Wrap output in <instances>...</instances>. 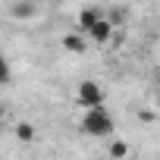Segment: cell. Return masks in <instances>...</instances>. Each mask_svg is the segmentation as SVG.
Here are the masks:
<instances>
[{"label":"cell","mask_w":160,"mask_h":160,"mask_svg":"<svg viewBox=\"0 0 160 160\" xmlns=\"http://www.w3.org/2000/svg\"><path fill=\"white\" fill-rule=\"evenodd\" d=\"M10 78H13V66H10V63H3V69H0V82L10 85Z\"/></svg>","instance_id":"cell-10"},{"label":"cell","mask_w":160,"mask_h":160,"mask_svg":"<svg viewBox=\"0 0 160 160\" xmlns=\"http://www.w3.org/2000/svg\"><path fill=\"white\" fill-rule=\"evenodd\" d=\"M107 19H110L113 25H119V22L126 19V13H122V10H107Z\"/></svg>","instance_id":"cell-9"},{"label":"cell","mask_w":160,"mask_h":160,"mask_svg":"<svg viewBox=\"0 0 160 160\" xmlns=\"http://www.w3.org/2000/svg\"><path fill=\"white\" fill-rule=\"evenodd\" d=\"M38 10V3H32V0H13L10 3V16L13 19H32Z\"/></svg>","instance_id":"cell-6"},{"label":"cell","mask_w":160,"mask_h":160,"mask_svg":"<svg viewBox=\"0 0 160 160\" xmlns=\"http://www.w3.org/2000/svg\"><path fill=\"white\" fill-rule=\"evenodd\" d=\"M104 16H107V10H101V7H82V10H78V32L88 35Z\"/></svg>","instance_id":"cell-3"},{"label":"cell","mask_w":160,"mask_h":160,"mask_svg":"<svg viewBox=\"0 0 160 160\" xmlns=\"http://www.w3.org/2000/svg\"><path fill=\"white\" fill-rule=\"evenodd\" d=\"M85 38H88L85 32H69V35H63V41H60V44H63V50H66V53H85V47H88V44H85Z\"/></svg>","instance_id":"cell-5"},{"label":"cell","mask_w":160,"mask_h":160,"mask_svg":"<svg viewBox=\"0 0 160 160\" xmlns=\"http://www.w3.org/2000/svg\"><path fill=\"white\" fill-rule=\"evenodd\" d=\"M110 157H113V160H126V157H129V144H126L122 138L110 141Z\"/></svg>","instance_id":"cell-8"},{"label":"cell","mask_w":160,"mask_h":160,"mask_svg":"<svg viewBox=\"0 0 160 160\" xmlns=\"http://www.w3.org/2000/svg\"><path fill=\"white\" fill-rule=\"evenodd\" d=\"M113 28H116V25H113V22L104 16V19H101V22H98V25L88 32V41H91V44H110V38H113Z\"/></svg>","instance_id":"cell-4"},{"label":"cell","mask_w":160,"mask_h":160,"mask_svg":"<svg viewBox=\"0 0 160 160\" xmlns=\"http://www.w3.org/2000/svg\"><path fill=\"white\" fill-rule=\"evenodd\" d=\"M13 132H16V138H19L22 144H32V141H35V126H32V122H16Z\"/></svg>","instance_id":"cell-7"},{"label":"cell","mask_w":160,"mask_h":160,"mask_svg":"<svg viewBox=\"0 0 160 160\" xmlns=\"http://www.w3.org/2000/svg\"><path fill=\"white\" fill-rule=\"evenodd\" d=\"M82 132L88 135V138H110L113 135V129H116V119H113V113L101 104V107H91V110H85L82 113Z\"/></svg>","instance_id":"cell-1"},{"label":"cell","mask_w":160,"mask_h":160,"mask_svg":"<svg viewBox=\"0 0 160 160\" xmlns=\"http://www.w3.org/2000/svg\"><path fill=\"white\" fill-rule=\"evenodd\" d=\"M32 3H38V7H41V3H53V0H32Z\"/></svg>","instance_id":"cell-11"},{"label":"cell","mask_w":160,"mask_h":160,"mask_svg":"<svg viewBox=\"0 0 160 160\" xmlns=\"http://www.w3.org/2000/svg\"><path fill=\"white\" fill-rule=\"evenodd\" d=\"M104 101H107L104 85H101V82H94V78H85V82H78V85H75V104L82 107V110L101 107Z\"/></svg>","instance_id":"cell-2"}]
</instances>
